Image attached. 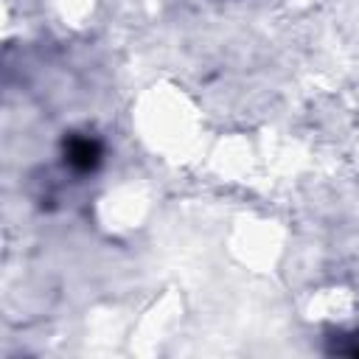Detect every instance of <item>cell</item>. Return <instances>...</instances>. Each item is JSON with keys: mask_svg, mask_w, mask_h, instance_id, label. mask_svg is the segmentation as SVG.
<instances>
[{"mask_svg": "<svg viewBox=\"0 0 359 359\" xmlns=\"http://www.w3.org/2000/svg\"><path fill=\"white\" fill-rule=\"evenodd\" d=\"M101 143L95 137H87V135H73L67 143H65V163L79 171V174H87V171H95L98 163H101Z\"/></svg>", "mask_w": 359, "mask_h": 359, "instance_id": "6da1fadb", "label": "cell"}]
</instances>
